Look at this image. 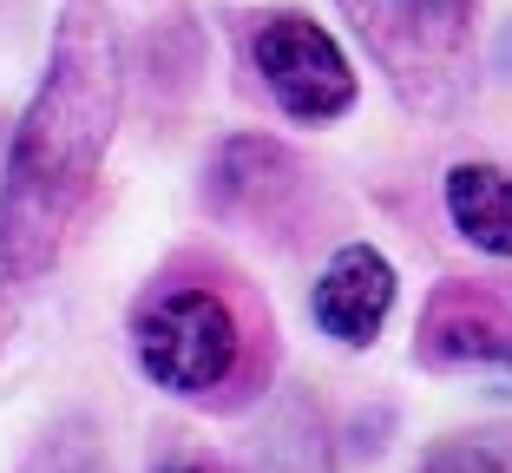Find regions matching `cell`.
<instances>
[{
  "label": "cell",
  "instance_id": "obj_4",
  "mask_svg": "<svg viewBox=\"0 0 512 473\" xmlns=\"http://www.w3.org/2000/svg\"><path fill=\"white\" fill-rule=\"evenodd\" d=\"M250 66L263 73V92L289 112L296 125H329L355 106V66L335 46L329 27H316L296 7H276V14H256L250 27Z\"/></svg>",
  "mask_w": 512,
  "mask_h": 473
},
{
  "label": "cell",
  "instance_id": "obj_11",
  "mask_svg": "<svg viewBox=\"0 0 512 473\" xmlns=\"http://www.w3.org/2000/svg\"><path fill=\"white\" fill-rule=\"evenodd\" d=\"M7 290H20V283H14L7 270H0V329H7Z\"/></svg>",
  "mask_w": 512,
  "mask_h": 473
},
{
  "label": "cell",
  "instance_id": "obj_8",
  "mask_svg": "<svg viewBox=\"0 0 512 473\" xmlns=\"http://www.w3.org/2000/svg\"><path fill=\"white\" fill-rule=\"evenodd\" d=\"M440 204H447V224L467 237L480 257L512 263V171L486 165V158H460L440 184Z\"/></svg>",
  "mask_w": 512,
  "mask_h": 473
},
{
  "label": "cell",
  "instance_id": "obj_3",
  "mask_svg": "<svg viewBox=\"0 0 512 473\" xmlns=\"http://www.w3.org/2000/svg\"><path fill=\"white\" fill-rule=\"evenodd\" d=\"M132 362L165 395H217L243 362V322L217 283H158L132 309Z\"/></svg>",
  "mask_w": 512,
  "mask_h": 473
},
{
  "label": "cell",
  "instance_id": "obj_7",
  "mask_svg": "<svg viewBox=\"0 0 512 473\" xmlns=\"http://www.w3.org/2000/svg\"><path fill=\"white\" fill-rule=\"evenodd\" d=\"M309 316L329 342L342 349H368L381 336V322L394 316V263L375 244H342L316 276Z\"/></svg>",
  "mask_w": 512,
  "mask_h": 473
},
{
  "label": "cell",
  "instance_id": "obj_10",
  "mask_svg": "<svg viewBox=\"0 0 512 473\" xmlns=\"http://www.w3.org/2000/svg\"><path fill=\"white\" fill-rule=\"evenodd\" d=\"M158 473H224V467H211V460H197V454H171Z\"/></svg>",
  "mask_w": 512,
  "mask_h": 473
},
{
  "label": "cell",
  "instance_id": "obj_2",
  "mask_svg": "<svg viewBox=\"0 0 512 473\" xmlns=\"http://www.w3.org/2000/svg\"><path fill=\"white\" fill-rule=\"evenodd\" d=\"M407 112L447 119L473 79V0H335Z\"/></svg>",
  "mask_w": 512,
  "mask_h": 473
},
{
  "label": "cell",
  "instance_id": "obj_6",
  "mask_svg": "<svg viewBox=\"0 0 512 473\" xmlns=\"http://www.w3.org/2000/svg\"><path fill=\"white\" fill-rule=\"evenodd\" d=\"M414 355L427 368H512V303L486 283H440L421 309Z\"/></svg>",
  "mask_w": 512,
  "mask_h": 473
},
{
  "label": "cell",
  "instance_id": "obj_1",
  "mask_svg": "<svg viewBox=\"0 0 512 473\" xmlns=\"http://www.w3.org/2000/svg\"><path fill=\"white\" fill-rule=\"evenodd\" d=\"M125 112V53L106 0H66L53 53L0 165V270L20 290L46 283L79 224Z\"/></svg>",
  "mask_w": 512,
  "mask_h": 473
},
{
  "label": "cell",
  "instance_id": "obj_9",
  "mask_svg": "<svg viewBox=\"0 0 512 473\" xmlns=\"http://www.w3.org/2000/svg\"><path fill=\"white\" fill-rule=\"evenodd\" d=\"M414 473H512V460L493 441H440L434 454H421Z\"/></svg>",
  "mask_w": 512,
  "mask_h": 473
},
{
  "label": "cell",
  "instance_id": "obj_5",
  "mask_svg": "<svg viewBox=\"0 0 512 473\" xmlns=\"http://www.w3.org/2000/svg\"><path fill=\"white\" fill-rule=\"evenodd\" d=\"M204 198L224 224H250V230H283L302 217L309 204V171L302 158L289 152L283 138H263V132H243L224 138L204 171Z\"/></svg>",
  "mask_w": 512,
  "mask_h": 473
}]
</instances>
